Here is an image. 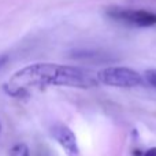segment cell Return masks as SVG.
<instances>
[{
    "mask_svg": "<svg viewBox=\"0 0 156 156\" xmlns=\"http://www.w3.org/2000/svg\"><path fill=\"white\" fill-rule=\"evenodd\" d=\"M97 83V77L86 69L56 63H36L18 70L3 88L7 94L21 99L27 94L29 88L69 86L90 89Z\"/></svg>",
    "mask_w": 156,
    "mask_h": 156,
    "instance_id": "cell-1",
    "label": "cell"
},
{
    "mask_svg": "<svg viewBox=\"0 0 156 156\" xmlns=\"http://www.w3.org/2000/svg\"><path fill=\"white\" fill-rule=\"evenodd\" d=\"M97 81L103 85L115 88H134L144 82V78L138 71L130 67H107L97 73Z\"/></svg>",
    "mask_w": 156,
    "mask_h": 156,
    "instance_id": "cell-2",
    "label": "cell"
},
{
    "mask_svg": "<svg viewBox=\"0 0 156 156\" xmlns=\"http://www.w3.org/2000/svg\"><path fill=\"white\" fill-rule=\"evenodd\" d=\"M108 18L119 23L129 25L136 27H154L156 26V12L147 10H134V8L111 7L105 11Z\"/></svg>",
    "mask_w": 156,
    "mask_h": 156,
    "instance_id": "cell-3",
    "label": "cell"
},
{
    "mask_svg": "<svg viewBox=\"0 0 156 156\" xmlns=\"http://www.w3.org/2000/svg\"><path fill=\"white\" fill-rule=\"evenodd\" d=\"M51 136L66 152L67 156H80L78 141L74 132L66 125H54L51 127Z\"/></svg>",
    "mask_w": 156,
    "mask_h": 156,
    "instance_id": "cell-4",
    "label": "cell"
},
{
    "mask_svg": "<svg viewBox=\"0 0 156 156\" xmlns=\"http://www.w3.org/2000/svg\"><path fill=\"white\" fill-rule=\"evenodd\" d=\"M10 156H30L29 147L23 143H18L10 149Z\"/></svg>",
    "mask_w": 156,
    "mask_h": 156,
    "instance_id": "cell-5",
    "label": "cell"
},
{
    "mask_svg": "<svg viewBox=\"0 0 156 156\" xmlns=\"http://www.w3.org/2000/svg\"><path fill=\"white\" fill-rule=\"evenodd\" d=\"M144 81L156 89V69H154V70H147L145 74H144Z\"/></svg>",
    "mask_w": 156,
    "mask_h": 156,
    "instance_id": "cell-6",
    "label": "cell"
},
{
    "mask_svg": "<svg viewBox=\"0 0 156 156\" xmlns=\"http://www.w3.org/2000/svg\"><path fill=\"white\" fill-rule=\"evenodd\" d=\"M143 156H156V147H152L148 151H145L143 154Z\"/></svg>",
    "mask_w": 156,
    "mask_h": 156,
    "instance_id": "cell-7",
    "label": "cell"
},
{
    "mask_svg": "<svg viewBox=\"0 0 156 156\" xmlns=\"http://www.w3.org/2000/svg\"><path fill=\"white\" fill-rule=\"evenodd\" d=\"M8 62V55L4 54V55H0V69Z\"/></svg>",
    "mask_w": 156,
    "mask_h": 156,
    "instance_id": "cell-8",
    "label": "cell"
},
{
    "mask_svg": "<svg viewBox=\"0 0 156 156\" xmlns=\"http://www.w3.org/2000/svg\"><path fill=\"white\" fill-rule=\"evenodd\" d=\"M0 129H2V126H0Z\"/></svg>",
    "mask_w": 156,
    "mask_h": 156,
    "instance_id": "cell-9",
    "label": "cell"
}]
</instances>
